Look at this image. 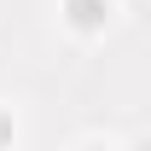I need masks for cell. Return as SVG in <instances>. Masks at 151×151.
<instances>
[{"label":"cell","mask_w":151,"mask_h":151,"mask_svg":"<svg viewBox=\"0 0 151 151\" xmlns=\"http://www.w3.org/2000/svg\"><path fill=\"white\" fill-rule=\"evenodd\" d=\"M18 139H23V122H18V111L0 99V151H18Z\"/></svg>","instance_id":"cell-2"},{"label":"cell","mask_w":151,"mask_h":151,"mask_svg":"<svg viewBox=\"0 0 151 151\" xmlns=\"http://www.w3.org/2000/svg\"><path fill=\"white\" fill-rule=\"evenodd\" d=\"M70 151H116V145H111V139H76Z\"/></svg>","instance_id":"cell-3"},{"label":"cell","mask_w":151,"mask_h":151,"mask_svg":"<svg viewBox=\"0 0 151 151\" xmlns=\"http://www.w3.org/2000/svg\"><path fill=\"white\" fill-rule=\"evenodd\" d=\"M58 23L76 41H99L116 23V0H58Z\"/></svg>","instance_id":"cell-1"}]
</instances>
